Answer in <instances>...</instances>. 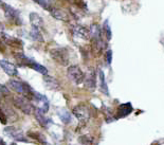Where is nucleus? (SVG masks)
<instances>
[{"label":"nucleus","mask_w":164,"mask_h":145,"mask_svg":"<svg viewBox=\"0 0 164 145\" xmlns=\"http://www.w3.org/2000/svg\"><path fill=\"white\" fill-rule=\"evenodd\" d=\"M9 87L15 92L21 94V96L26 97L29 101H33L34 100V90L29 86L28 84L23 83L21 81H16V79H11L9 82Z\"/></svg>","instance_id":"obj_1"},{"label":"nucleus","mask_w":164,"mask_h":145,"mask_svg":"<svg viewBox=\"0 0 164 145\" xmlns=\"http://www.w3.org/2000/svg\"><path fill=\"white\" fill-rule=\"evenodd\" d=\"M50 55L57 64L61 65V66H68L69 62H70L69 51L65 47H59V48L52 49L50 51Z\"/></svg>","instance_id":"obj_2"},{"label":"nucleus","mask_w":164,"mask_h":145,"mask_svg":"<svg viewBox=\"0 0 164 145\" xmlns=\"http://www.w3.org/2000/svg\"><path fill=\"white\" fill-rule=\"evenodd\" d=\"M0 6H1L2 10H3V13L6 15L7 20L13 22L15 24L20 26L22 23V21H21V17H20L19 11H17L16 9H14L13 6H9V4H6V3H0Z\"/></svg>","instance_id":"obj_3"},{"label":"nucleus","mask_w":164,"mask_h":145,"mask_svg":"<svg viewBox=\"0 0 164 145\" xmlns=\"http://www.w3.org/2000/svg\"><path fill=\"white\" fill-rule=\"evenodd\" d=\"M13 102H14L15 107H16L17 109H19L20 111H22L23 113H26V114L33 113L35 107L30 103V101L27 100L26 97H23L21 96H14Z\"/></svg>","instance_id":"obj_4"},{"label":"nucleus","mask_w":164,"mask_h":145,"mask_svg":"<svg viewBox=\"0 0 164 145\" xmlns=\"http://www.w3.org/2000/svg\"><path fill=\"white\" fill-rule=\"evenodd\" d=\"M73 113H74V116L79 120L81 123H86V122H88L89 119L91 117L90 108L85 104H79L76 107H74Z\"/></svg>","instance_id":"obj_5"},{"label":"nucleus","mask_w":164,"mask_h":145,"mask_svg":"<svg viewBox=\"0 0 164 145\" xmlns=\"http://www.w3.org/2000/svg\"><path fill=\"white\" fill-rule=\"evenodd\" d=\"M67 76L73 84L81 85L84 82V73L79 67L78 66H70L67 69Z\"/></svg>","instance_id":"obj_6"},{"label":"nucleus","mask_w":164,"mask_h":145,"mask_svg":"<svg viewBox=\"0 0 164 145\" xmlns=\"http://www.w3.org/2000/svg\"><path fill=\"white\" fill-rule=\"evenodd\" d=\"M4 134H6L7 137H10L11 139L15 140L18 142H28L29 140L27 139V137L24 136V134L22 132L20 129L16 128L13 126H7L3 129Z\"/></svg>","instance_id":"obj_7"},{"label":"nucleus","mask_w":164,"mask_h":145,"mask_svg":"<svg viewBox=\"0 0 164 145\" xmlns=\"http://www.w3.org/2000/svg\"><path fill=\"white\" fill-rule=\"evenodd\" d=\"M84 85H85L86 88L94 90L96 86V74H95V70L94 69H89L87 72L86 75H84Z\"/></svg>","instance_id":"obj_8"},{"label":"nucleus","mask_w":164,"mask_h":145,"mask_svg":"<svg viewBox=\"0 0 164 145\" xmlns=\"http://www.w3.org/2000/svg\"><path fill=\"white\" fill-rule=\"evenodd\" d=\"M0 67L3 70L4 72L10 76H17L18 75V70H17V67L15 66L12 62H9L4 59H0Z\"/></svg>","instance_id":"obj_9"},{"label":"nucleus","mask_w":164,"mask_h":145,"mask_svg":"<svg viewBox=\"0 0 164 145\" xmlns=\"http://www.w3.org/2000/svg\"><path fill=\"white\" fill-rule=\"evenodd\" d=\"M72 34H73V36L83 39V41H88L90 38L89 30L83 26H74L72 28Z\"/></svg>","instance_id":"obj_10"},{"label":"nucleus","mask_w":164,"mask_h":145,"mask_svg":"<svg viewBox=\"0 0 164 145\" xmlns=\"http://www.w3.org/2000/svg\"><path fill=\"white\" fill-rule=\"evenodd\" d=\"M15 59L17 61V62H18L20 66H26V67H30V68L33 69L34 65H35V61L32 58H30V57L26 56L23 53H21V52H17L16 54L14 55Z\"/></svg>","instance_id":"obj_11"},{"label":"nucleus","mask_w":164,"mask_h":145,"mask_svg":"<svg viewBox=\"0 0 164 145\" xmlns=\"http://www.w3.org/2000/svg\"><path fill=\"white\" fill-rule=\"evenodd\" d=\"M1 39L7 46L15 47V48H22V41H19L16 37H13L11 35H7L6 33H1Z\"/></svg>","instance_id":"obj_12"},{"label":"nucleus","mask_w":164,"mask_h":145,"mask_svg":"<svg viewBox=\"0 0 164 145\" xmlns=\"http://www.w3.org/2000/svg\"><path fill=\"white\" fill-rule=\"evenodd\" d=\"M34 116H35L37 122L39 123L41 127H44V128H48L49 126V123H50V120L48 119L46 116H44V112L41 111L39 108H34Z\"/></svg>","instance_id":"obj_13"},{"label":"nucleus","mask_w":164,"mask_h":145,"mask_svg":"<svg viewBox=\"0 0 164 145\" xmlns=\"http://www.w3.org/2000/svg\"><path fill=\"white\" fill-rule=\"evenodd\" d=\"M132 111V106L130 103H125V104H121L118 108V113L114 117L116 119H122V117H127L129 113H131Z\"/></svg>","instance_id":"obj_14"},{"label":"nucleus","mask_w":164,"mask_h":145,"mask_svg":"<svg viewBox=\"0 0 164 145\" xmlns=\"http://www.w3.org/2000/svg\"><path fill=\"white\" fill-rule=\"evenodd\" d=\"M44 83L47 86V88L50 90H59L61 89V84L58 83V81L53 76L44 75Z\"/></svg>","instance_id":"obj_15"},{"label":"nucleus","mask_w":164,"mask_h":145,"mask_svg":"<svg viewBox=\"0 0 164 145\" xmlns=\"http://www.w3.org/2000/svg\"><path fill=\"white\" fill-rule=\"evenodd\" d=\"M30 22H31L32 27L41 29L44 27V20L37 13H31L30 14Z\"/></svg>","instance_id":"obj_16"},{"label":"nucleus","mask_w":164,"mask_h":145,"mask_svg":"<svg viewBox=\"0 0 164 145\" xmlns=\"http://www.w3.org/2000/svg\"><path fill=\"white\" fill-rule=\"evenodd\" d=\"M51 15L54 17V18L58 19V20L61 21H68L69 20V17L68 14L66 12H64L63 10H58V9H52L51 10Z\"/></svg>","instance_id":"obj_17"},{"label":"nucleus","mask_w":164,"mask_h":145,"mask_svg":"<svg viewBox=\"0 0 164 145\" xmlns=\"http://www.w3.org/2000/svg\"><path fill=\"white\" fill-rule=\"evenodd\" d=\"M99 79H100V89H101V91L103 92L104 94L108 96L109 94L108 86H107V83H106L105 74H104L103 70H99Z\"/></svg>","instance_id":"obj_18"},{"label":"nucleus","mask_w":164,"mask_h":145,"mask_svg":"<svg viewBox=\"0 0 164 145\" xmlns=\"http://www.w3.org/2000/svg\"><path fill=\"white\" fill-rule=\"evenodd\" d=\"M30 35H31V37L34 39V41H39V42L44 41V37H43V34H41V32H40V29L35 28V27H32L31 32H30Z\"/></svg>","instance_id":"obj_19"},{"label":"nucleus","mask_w":164,"mask_h":145,"mask_svg":"<svg viewBox=\"0 0 164 145\" xmlns=\"http://www.w3.org/2000/svg\"><path fill=\"white\" fill-rule=\"evenodd\" d=\"M57 114H58V117H61V120L63 121V123L65 124H69L71 122V114L69 113L67 110H65V109H61V110H58L57 112Z\"/></svg>","instance_id":"obj_20"},{"label":"nucleus","mask_w":164,"mask_h":145,"mask_svg":"<svg viewBox=\"0 0 164 145\" xmlns=\"http://www.w3.org/2000/svg\"><path fill=\"white\" fill-rule=\"evenodd\" d=\"M102 33L105 35L107 41L111 39V29H110V26H109V21L107 20V19H106L103 23V27H102Z\"/></svg>","instance_id":"obj_21"},{"label":"nucleus","mask_w":164,"mask_h":145,"mask_svg":"<svg viewBox=\"0 0 164 145\" xmlns=\"http://www.w3.org/2000/svg\"><path fill=\"white\" fill-rule=\"evenodd\" d=\"M36 3H38L40 6H43L47 11H51L52 10V0H33Z\"/></svg>","instance_id":"obj_22"},{"label":"nucleus","mask_w":164,"mask_h":145,"mask_svg":"<svg viewBox=\"0 0 164 145\" xmlns=\"http://www.w3.org/2000/svg\"><path fill=\"white\" fill-rule=\"evenodd\" d=\"M29 134H32V136H33L32 138L36 139L37 141H39L40 143H44V142H46V138H44V134H39V132H32V131H30Z\"/></svg>","instance_id":"obj_23"},{"label":"nucleus","mask_w":164,"mask_h":145,"mask_svg":"<svg viewBox=\"0 0 164 145\" xmlns=\"http://www.w3.org/2000/svg\"><path fill=\"white\" fill-rule=\"evenodd\" d=\"M79 142L83 145H91L92 144V138L90 136H83L79 138Z\"/></svg>","instance_id":"obj_24"},{"label":"nucleus","mask_w":164,"mask_h":145,"mask_svg":"<svg viewBox=\"0 0 164 145\" xmlns=\"http://www.w3.org/2000/svg\"><path fill=\"white\" fill-rule=\"evenodd\" d=\"M7 120H9V119H7V116H6V111H4V109L0 106V122H1L2 124H6Z\"/></svg>","instance_id":"obj_25"},{"label":"nucleus","mask_w":164,"mask_h":145,"mask_svg":"<svg viewBox=\"0 0 164 145\" xmlns=\"http://www.w3.org/2000/svg\"><path fill=\"white\" fill-rule=\"evenodd\" d=\"M106 62H107L108 65H110L111 62H112V51L111 50H108L107 53H106Z\"/></svg>","instance_id":"obj_26"},{"label":"nucleus","mask_w":164,"mask_h":145,"mask_svg":"<svg viewBox=\"0 0 164 145\" xmlns=\"http://www.w3.org/2000/svg\"><path fill=\"white\" fill-rule=\"evenodd\" d=\"M75 4H78L79 7H82V9L87 10L86 3H85V1H84V0H75Z\"/></svg>","instance_id":"obj_27"},{"label":"nucleus","mask_w":164,"mask_h":145,"mask_svg":"<svg viewBox=\"0 0 164 145\" xmlns=\"http://www.w3.org/2000/svg\"><path fill=\"white\" fill-rule=\"evenodd\" d=\"M0 92H1L2 94H9V89H7L4 85L0 84Z\"/></svg>","instance_id":"obj_28"},{"label":"nucleus","mask_w":164,"mask_h":145,"mask_svg":"<svg viewBox=\"0 0 164 145\" xmlns=\"http://www.w3.org/2000/svg\"><path fill=\"white\" fill-rule=\"evenodd\" d=\"M0 52H1V53H4V52H6V44H4L1 38H0Z\"/></svg>","instance_id":"obj_29"},{"label":"nucleus","mask_w":164,"mask_h":145,"mask_svg":"<svg viewBox=\"0 0 164 145\" xmlns=\"http://www.w3.org/2000/svg\"><path fill=\"white\" fill-rule=\"evenodd\" d=\"M41 145H50V144L47 143V142H44V143H41Z\"/></svg>","instance_id":"obj_30"},{"label":"nucleus","mask_w":164,"mask_h":145,"mask_svg":"<svg viewBox=\"0 0 164 145\" xmlns=\"http://www.w3.org/2000/svg\"><path fill=\"white\" fill-rule=\"evenodd\" d=\"M1 100H2V93L0 92V102H1Z\"/></svg>","instance_id":"obj_31"},{"label":"nucleus","mask_w":164,"mask_h":145,"mask_svg":"<svg viewBox=\"0 0 164 145\" xmlns=\"http://www.w3.org/2000/svg\"><path fill=\"white\" fill-rule=\"evenodd\" d=\"M11 145H17V144H16V143H12Z\"/></svg>","instance_id":"obj_32"},{"label":"nucleus","mask_w":164,"mask_h":145,"mask_svg":"<svg viewBox=\"0 0 164 145\" xmlns=\"http://www.w3.org/2000/svg\"><path fill=\"white\" fill-rule=\"evenodd\" d=\"M1 141H2V140H1V139H0V143H1Z\"/></svg>","instance_id":"obj_33"},{"label":"nucleus","mask_w":164,"mask_h":145,"mask_svg":"<svg viewBox=\"0 0 164 145\" xmlns=\"http://www.w3.org/2000/svg\"><path fill=\"white\" fill-rule=\"evenodd\" d=\"M0 27H1V23H0Z\"/></svg>","instance_id":"obj_34"}]
</instances>
